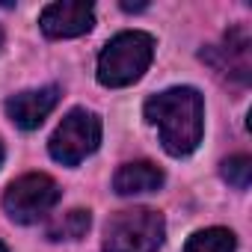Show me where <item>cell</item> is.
I'll list each match as a JSON object with an SVG mask.
<instances>
[{"label":"cell","mask_w":252,"mask_h":252,"mask_svg":"<svg viewBox=\"0 0 252 252\" xmlns=\"http://www.w3.org/2000/svg\"><path fill=\"white\" fill-rule=\"evenodd\" d=\"M101 146V119L92 110L74 107L54 131L48 149L51 158L63 166H77L83 163L95 149Z\"/></svg>","instance_id":"277c9868"},{"label":"cell","mask_w":252,"mask_h":252,"mask_svg":"<svg viewBox=\"0 0 252 252\" xmlns=\"http://www.w3.org/2000/svg\"><path fill=\"white\" fill-rule=\"evenodd\" d=\"M146 119L158 125L163 149L172 158H184L202 143L205 101L193 86H172L146 101Z\"/></svg>","instance_id":"6da1fadb"},{"label":"cell","mask_w":252,"mask_h":252,"mask_svg":"<svg viewBox=\"0 0 252 252\" xmlns=\"http://www.w3.org/2000/svg\"><path fill=\"white\" fill-rule=\"evenodd\" d=\"M57 202H60V184L45 172L21 175L3 193V211L9 214L12 222H21V225L45 220Z\"/></svg>","instance_id":"5b68a950"},{"label":"cell","mask_w":252,"mask_h":252,"mask_svg":"<svg viewBox=\"0 0 252 252\" xmlns=\"http://www.w3.org/2000/svg\"><path fill=\"white\" fill-rule=\"evenodd\" d=\"M0 252H9V249H6V246H3V243H0Z\"/></svg>","instance_id":"9a60e30c"},{"label":"cell","mask_w":252,"mask_h":252,"mask_svg":"<svg viewBox=\"0 0 252 252\" xmlns=\"http://www.w3.org/2000/svg\"><path fill=\"white\" fill-rule=\"evenodd\" d=\"M166 234L163 214L152 208L119 211L104 225V252H158Z\"/></svg>","instance_id":"3957f363"},{"label":"cell","mask_w":252,"mask_h":252,"mask_svg":"<svg viewBox=\"0 0 252 252\" xmlns=\"http://www.w3.org/2000/svg\"><path fill=\"white\" fill-rule=\"evenodd\" d=\"M222 178L231 184V187H237V190H246L249 187V181H252V158H246V155H231V158H225L222 160Z\"/></svg>","instance_id":"8fae6325"},{"label":"cell","mask_w":252,"mask_h":252,"mask_svg":"<svg viewBox=\"0 0 252 252\" xmlns=\"http://www.w3.org/2000/svg\"><path fill=\"white\" fill-rule=\"evenodd\" d=\"M89 225H92L89 211L71 208L63 217H57L54 222H48V231L45 234H48V240H80V237H86Z\"/></svg>","instance_id":"9c48e42d"},{"label":"cell","mask_w":252,"mask_h":252,"mask_svg":"<svg viewBox=\"0 0 252 252\" xmlns=\"http://www.w3.org/2000/svg\"><path fill=\"white\" fill-rule=\"evenodd\" d=\"M0 48H3V30H0Z\"/></svg>","instance_id":"5bb4252c"},{"label":"cell","mask_w":252,"mask_h":252,"mask_svg":"<svg viewBox=\"0 0 252 252\" xmlns=\"http://www.w3.org/2000/svg\"><path fill=\"white\" fill-rule=\"evenodd\" d=\"M60 101V86H42L18 92L6 101V116L18 125L21 131H36L39 125L51 116V110Z\"/></svg>","instance_id":"52a82bcc"},{"label":"cell","mask_w":252,"mask_h":252,"mask_svg":"<svg viewBox=\"0 0 252 252\" xmlns=\"http://www.w3.org/2000/svg\"><path fill=\"white\" fill-rule=\"evenodd\" d=\"M122 9H125V12H143L146 3H122Z\"/></svg>","instance_id":"7c38bea8"},{"label":"cell","mask_w":252,"mask_h":252,"mask_svg":"<svg viewBox=\"0 0 252 252\" xmlns=\"http://www.w3.org/2000/svg\"><path fill=\"white\" fill-rule=\"evenodd\" d=\"M39 27L48 39H74L95 27V9L83 0H60L42 9Z\"/></svg>","instance_id":"8992f818"},{"label":"cell","mask_w":252,"mask_h":252,"mask_svg":"<svg viewBox=\"0 0 252 252\" xmlns=\"http://www.w3.org/2000/svg\"><path fill=\"white\" fill-rule=\"evenodd\" d=\"M234 246L237 237L228 228H202L187 240L184 252H234Z\"/></svg>","instance_id":"30bf717a"},{"label":"cell","mask_w":252,"mask_h":252,"mask_svg":"<svg viewBox=\"0 0 252 252\" xmlns=\"http://www.w3.org/2000/svg\"><path fill=\"white\" fill-rule=\"evenodd\" d=\"M0 166H3V143H0Z\"/></svg>","instance_id":"4fadbf2b"},{"label":"cell","mask_w":252,"mask_h":252,"mask_svg":"<svg viewBox=\"0 0 252 252\" xmlns=\"http://www.w3.org/2000/svg\"><path fill=\"white\" fill-rule=\"evenodd\" d=\"M163 184V169L152 160H134L119 166L113 175V190L119 196H137V193H155Z\"/></svg>","instance_id":"ba28073f"},{"label":"cell","mask_w":252,"mask_h":252,"mask_svg":"<svg viewBox=\"0 0 252 252\" xmlns=\"http://www.w3.org/2000/svg\"><path fill=\"white\" fill-rule=\"evenodd\" d=\"M152 57H155V39L149 33L125 30L104 45L98 57V83L110 89L131 86L149 71Z\"/></svg>","instance_id":"7a4b0ae2"}]
</instances>
